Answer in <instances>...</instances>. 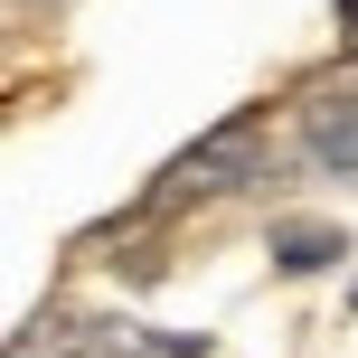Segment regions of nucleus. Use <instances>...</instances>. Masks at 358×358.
<instances>
[{"label": "nucleus", "instance_id": "nucleus-6", "mask_svg": "<svg viewBox=\"0 0 358 358\" xmlns=\"http://www.w3.org/2000/svg\"><path fill=\"white\" fill-rule=\"evenodd\" d=\"M349 311H358V283H349Z\"/></svg>", "mask_w": 358, "mask_h": 358}, {"label": "nucleus", "instance_id": "nucleus-1", "mask_svg": "<svg viewBox=\"0 0 358 358\" xmlns=\"http://www.w3.org/2000/svg\"><path fill=\"white\" fill-rule=\"evenodd\" d=\"M255 179H264V132H255V113H227L208 142H189L170 161V189H255Z\"/></svg>", "mask_w": 358, "mask_h": 358}, {"label": "nucleus", "instance_id": "nucleus-2", "mask_svg": "<svg viewBox=\"0 0 358 358\" xmlns=\"http://www.w3.org/2000/svg\"><path fill=\"white\" fill-rule=\"evenodd\" d=\"M302 151H311V170L358 179V85H321L302 104Z\"/></svg>", "mask_w": 358, "mask_h": 358}, {"label": "nucleus", "instance_id": "nucleus-4", "mask_svg": "<svg viewBox=\"0 0 358 358\" xmlns=\"http://www.w3.org/2000/svg\"><path fill=\"white\" fill-rule=\"evenodd\" d=\"M340 255H349V236H340V227H311V217L273 227V264H283V273H330Z\"/></svg>", "mask_w": 358, "mask_h": 358}, {"label": "nucleus", "instance_id": "nucleus-3", "mask_svg": "<svg viewBox=\"0 0 358 358\" xmlns=\"http://www.w3.org/2000/svg\"><path fill=\"white\" fill-rule=\"evenodd\" d=\"M10 358H123V340H113V321H66V311H38V321L10 340Z\"/></svg>", "mask_w": 358, "mask_h": 358}, {"label": "nucleus", "instance_id": "nucleus-5", "mask_svg": "<svg viewBox=\"0 0 358 358\" xmlns=\"http://www.w3.org/2000/svg\"><path fill=\"white\" fill-rule=\"evenodd\" d=\"M340 38H349V48H358V0H340Z\"/></svg>", "mask_w": 358, "mask_h": 358}]
</instances>
